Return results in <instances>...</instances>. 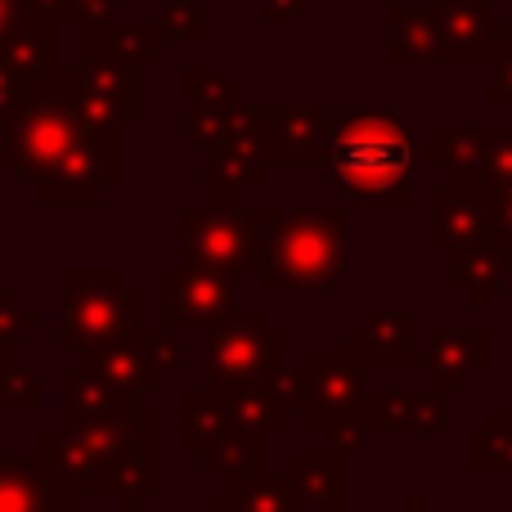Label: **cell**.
Masks as SVG:
<instances>
[{
	"label": "cell",
	"instance_id": "6da1fadb",
	"mask_svg": "<svg viewBox=\"0 0 512 512\" xmlns=\"http://www.w3.org/2000/svg\"><path fill=\"white\" fill-rule=\"evenodd\" d=\"M324 176L351 207H405L414 176V140L405 131V113L387 104L346 108L333 126Z\"/></svg>",
	"mask_w": 512,
	"mask_h": 512
},
{
	"label": "cell",
	"instance_id": "7a4b0ae2",
	"mask_svg": "<svg viewBox=\"0 0 512 512\" xmlns=\"http://www.w3.org/2000/svg\"><path fill=\"white\" fill-rule=\"evenodd\" d=\"M99 122H113V117L95 113V104L81 90V68L77 63H59L36 86H27L18 108L0 122L5 126V135H0V167H9L14 176H23L36 189L45 176H54V167Z\"/></svg>",
	"mask_w": 512,
	"mask_h": 512
},
{
	"label": "cell",
	"instance_id": "3957f363",
	"mask_svg": "<svg viewBox=\"0 0 512 512\" xmlns=\"http://www.w3.org/2000/svg\"><path fill=\"white\" fill-rule=\"evenodd\" d=\"M346 207L256 203L261 225V283L270 292H328L346 279Z\"/></svg>",
	"mask_w": 512,
	"mask_h": 512
},
{
	"label": "cell",
	"instance_id": "277c9868",
	"mask_svg": "<svg viewBox=\"0 0 512 512\" xmlns=\"http://www.w3.org/2000/svg\"><path fill=\"white\" fill-rule=\"evenodd\" d=\"M144 328V292L117 265H63L59 270V346L86 351L108 337Z\"/></svg>",
	"mask_w": 512,
	"mask_h": 512
},
{
	"label": "cell",
	"instance_id": "5b68a950",
	"mask_svg": "<svg viewBox=\"0 0 512 512\" xmlns=\"http://www.w3.org/2000/svg\"><path fill=\"white\" fill-rule=\"evenodd\" d=\"M203 342V382L216 391H239L265 382L288 355V337L265 319V310L234 306L207 328Z\"/></svg>",
	"mask_w": 512,
	"mask_h": 512
},
{
	"label": "cell",
	"instance_id": "8992f818",
	"mask_svg": "<svg viewBox=\"0 0 512 512\" xmlns=\"http://www.w3.org/2000/svg\"><path fill=\"white\" fill-rule=\"evenodd\" d=\"M180 261L216 265V270H256L261 261V225L256 203H189L180 212Z\"/></svg>",
	"mask_w": 512,
	"mask_h": 512
},
{
	"label": "cell",
	"instance_id": "52a82bcc",
	"mask_svg": "<svg viewBox=\"0 0 512 512\" xmlns=\"http://www.w3.org/2000/svg\"><path fill=\"white\" fill-rule=\"evenodd\" d=\"M265 176H270V153H265L261 104L239 99L225 122V135L203 149V198L243 203V194L261 189Z\"/></svg>",
	"mask_w": 512,
	"mask_h": 512
},
{
	"label": "cell",
	"instance_id": "ba28073f",
	"mask_svg": "<svg viewBox=\"0 0 512 512\" xmlns=\"http://www.w3.org/2000/svg\"><path fill=\"white\" fill-rule=\"evenodd\" d=\"M81 355V369L90 373H104L113 382H126L135 391H162L167 387L171 373L185 369V346H180L176 328H140V333H126V337H108V342L86 346Z\"/></svg>",
	"mask_w": 512,
	"mask_h": 512
},
{
	"label": "cell",
	"instance_id": "9c48e42d",
	"mask_svg": "<svg viewBox=\"0 0 512 512\" xmlns=\"http://www.w3.org/2000/svg\"><path fill=\"white\" fill-rule=\"evenodd\" d=\"M243 270L180 261L162 270V324L176 333H207L221 315H230L243 297Z\"/></svg>",
	"mask_w": 512,
	"mask_h": 512
},
{
	"label": "cell",
	"instance_id": "30bf717a",
	"mask_svg": "<svg viewBox=\"0 0 512 512\" xmlns=\"http://www.w3.org/2000/svg\"><path fill=\"white\" fill-rule=\"evenodd\" d=\"M301 369H306V409H301L306 432H324L342 414H364L369 378L346 346H310L301 355Z\"/></svg>",
	"mask_w": 512,
	"mask_h": 512
},
{
	"label": "cell",
	"instance_id": "8fae6325",
	"mask_svg": "<svg viewBox=\"0 0 512 512\" xmlns=\"http://www.w3.org/2000/svg\"><path fill=\"white\" fill-rule=\"evenodd\" d=\"M77 68H81V90L95 104V113L113 117L117 126L144 122V63L126 59V54L99 45L95 36L77 32Z\"/></svg>",
	"mask_w": 512,
	"mask_h": 512
},
{
	"label": "cell",
	"instance_id": "7c38bea8",
	"mask_svg": "<svg viewBox=\"0 0 512 512\" xmlns=\"http://www.w3.org/2000/svg\"><path fill=\"white\" fill-rule=\"evenodd\" d=\"M270 167H315L328 158L333 117L324 104H261Z\"/></svg>",
	"mask_w": 512,
	"mask_h": 512
},
{
	"label": "cell",
	"instance_id": "4fadbf2b",
	"mask_svg": "<svg viewBox=\"0 0 512 512\" xmlns=\"http://www.w3.org/2000/svg\"><path fill=\"white\" fill-rule=\"evenodd\" d=\"M36 459H41L54 495H113V472L77 427H45L36 436Z\"/></svg>",
	"mask_w": 512,
	"mask_h": 512
},
{
	"label": "cell",
	"instance_id": "5bb4252c",
	"mask_svg": "<svg viewBox=\"0 0 512 512\" xmlns=\"http://www.w3.org/2000/svg\"><path fill=\"white\" fill-rule=\"evenodd\" d=\"M144 409V391L113 382L104 373L90 369H63L59 373V423L63 427H95V423H113V418L140 414Z\"/></svg>",
	"mask_w": 512,
	"mask_h": 512
},
{
	"label": "cell",
	"instance_id": "9a60e30c",
	"mask_svg": "<svg viewBox=\"0 0 512 512\" xmlns=\"http://www.w3.org/2000/svg\"><path fill=\"white\" fill-rule=\"evenodd\" d=\"M180 99H185V117H189V144L203 153L207 144H216L225 135V122H230L234 104L248 99V90L225 77L221 68L185 63V68H180Z\"/></svg>",
	"mask_w": 512,
	"mask_h": 512
},
{
	"label": "cell",
	"instance_id": "2e32d148",
	"mask_svg": "<svg viewBox=\"0 0 512 512\" xmlns=\"http://www.w3.org/2000/svg\"><path fill=\"white\" fill-rule=\"evenodd\" d=\"M445 63H495L512 45V23L490 18V0H436Z\"/></svg>",
	"mask_w": 512,
	"mask_h": 512
},
{
	"label": "cell",
	"instance_id": "e0dca14e",
	"mask_svg": "<svg viewBox=\"0 0 512 512\" xmlns=\"http://www.w3.org/2000/svg\"><path fill=\"white\" fill-rule=\"evenodd\" d=\"M346 351L364 373L378 369H423V355L409 351V315L400 306H378L346 333Z\"/></svg>",
	"mask_w": 512,
	"mask_h": 512
},
{
	"label": "cell",
	"instance_id": "ac0fdd59",
	"mask_svg": "<svg viewBox=\"0 0 512 512\" xmlns=\"http://www.w3.org/2000/svg\"><path fill=\"white\" fill-rule=\"evenodd\" d=\"M490 364V333L481 328H441L423 351V373L427 391L450 396V391H468L472 373Z\"/></svg>",
	"mask_w": 512,
	"mask_h": 512
},
{
	"label": "cell",
	"instance_id": "d6986e66",
	"mask_svg": "<svg viewBox=\"0 0 512 512\" xmlns=\"http://www.w3.org/2000/svg\"><path fill=\"white\" fill-rule=\"evenodd\" d=\"M283 481L297 504L315 512H346V454L342 450H292L283 454Z\"/></svg>",
	"mask_w": 512,
	"mask_h": 512
},
{
	"label": "cell",
	"instance_id": "ffe728a7",
	"mask_svg": "<svg viewBox=\"0 0 512 512\" xmlns=\"http://www.w3.org/2000/svg\"><path fill=\"white\" fill-rule=\"evenodd\" d=\"M486 230H490V216H486V203H481L477 189L450 180V185H436L432 194H427V243H432V248L450 252Z\"/></svg>",
	"mask_w": 512,
	"mask_h": 512
},
{
	"label": "cell",
	"instance_id": "44dd1931",
	"mask_svg": "<svg viewBox=\"0 0 512 512\" xmlns=\"http://www.w3.org/2000/svg\"><path fill=\"white\" fill-rule=\"evenodd\" d=\"M387 59L396 68H423V63H445V36H441V14L436 5H405L391 0L387 5Z\"/></svg>",
	"mask_w": 512,
	"mask_h": 512
},
{
	"label": "cell",
	"instance_id": "7402d4cb",
	"mask_svg": "<svg viewBox=\"0 0 512 512\" xmlns=\"http://www.w3.org/2000/svg\"><path fill=\"white\" fill-rule=\"evenodd\" d=\"M445 256H450V274H445V279H450V288H459L472 306H486L499 292L504 270H508V243L499 239L495 230L459 243V248H450Z\"/></svg>",
	"mask_w": 512,
	"mask_h": 512
},
{
	"label": "cell",
	"instance_id": "603a6c76",
	"mask_svg": "<svg viewBox=\"0 0 512 512\" xmlns=\"http://www.w3.org/2000/svg\"><path fill=\"white\" fill-rule=\"evenodd\" d=\"M364 427L373 432H445L450 414H445V396L427 391V396H409V391H373L364 400Z\"/></svg>",
	"mask_w": 512,
	"mask_h": 512
},
{
	"label": "cell",
	"instance_id": "cb8c5ba5",
	"mask_svg": "<svg viewBox=\"0 0 512 512\" xmlns=\"http://www.w3.org/2000/svg\"><path fill=\"white\" fill-rule=\"evenodd\" d=\"M230 432H239V418L230 409V396L216 387H189L180 396V450L203 454L216 441H225Z\"/></svg>",
	"mask_w": 512,
	"mask_h": 512
},
{
	"label": "cell",
	"instance_id": "d4e9b609",
	"mask_svg": "<svg viewBox=\"0 0 512 512\" xmlns=\"http://www.w3.org/2000/svg\"><path fill=\"white\" fill-rule=\"evenodd\" d=\"M297 508V495L292 486L270 472H252L243 481H225V486L207 490L203 495V512H292Z\"/></svg>",
	"mask_w": 512,
	"mask_h": 512
},
{
	"label": "cell",
	"instance_id": "484cf974",
	"mask_svg": "<svg viewBox=\"0 0 512 512\" xmlns=\"http://www.w3.org/2000/svg\"><path fill=\"white\" fill-rule=\"evenodd\" d=\"M59 32H63L59 23L23 18V23H18L9 36H0V54L14 63L18 77H23L27 86H36L45 72H54V68L63 63V54H59Z\"/></svg>",
	"mask_w": 512,
	"mask_h": 512
},
{
	"label": "cell",
	"instance_id": "4316f807",
	"mask_svg": "<svg viewBox=\"0 0 512 512\" xmlns=\"http://www.w3.org/2000/svg\"><path fill=\"white\" fill-rule=\"evenodd\" d=\"M162 459H167V441H149L113 463V495L122 504V512H144V504L167 486Z\"/></svg>",
	"mask_w": 512,
	"mask_h": 512
},
{
	"label": "cell",
	"instance_id": "83f0119b",
	"mask_svg": "<svg viewBox=\"0 0 512 512\" xmlns=\"http://www.w3.org/2000/svg\"><path fill=\"white\" fill-rule=\"evenodd\" d=\"M54 504V486L41 459L32 454H0V512H45Z\"/></svg>",
	"mask_w": 512,
	"mask_h": 512
},
{
	"label": "cell",
	"instance_id": "f1b7e54d",
	"mask_svg": "<svg viewBox=\"0 0 512 512\" xmlns=\"http://www.w3.org/2000/svg\"><path fill=\"white\" fill-rule=\"evenodd\" d=\"M81 36H95L99 45L126 54V59L144 63V68H158L167 59V32L162 23H122V18H99V23H81Z\"/></svg>",
	"mask_w": 512,
	"mask_h": 512
},
{
	"label": "cell",
	"instance_id": "f546056e",
	"mask_svg": "<svg viewBox=\"0 0 512 512\" xmlns=\"http://www.w3.org/2000/svg\"><path fill=\"white\" fill-rule=\"evenodd\" d=\"M423 158L432 162V167H445V171H481V158H486V131L436 122L432 131H427Z\"/></svg>",
	"mask_w": 512,
	"mask_h": 512
},
{
	"label": "cell",
	"instance_id": "4dcf8cb0",
	"mask_svg": "<svg viewBox=\"0 0 512 512\" xmlns=\"http://www.w3.org/2000/svg\"><path fill=\"white\" fill-rule=\"evenodd\" d=\"M203 459V472L216 481H243L252 472H265V436L256 432H230L225 441H216L212 450L198 454Z\"/></svg>",
	"mask_w": 512,
	"mask_h": 512
},
{
	"label": "cell",
	"instance_id": "1f68e13d",
	"mask_svg": "<svg viewBox=\"0 0 512 512\" xmlns=\"http://www.w3.org/2000/svg\"><path fill=\"white\" fill-rule=\"evenodd\" d=\"M0 409L5 414H36L41 409V373L18 355V346L0 351Z\"/></svg>",
	"mask_w": 512,
	"mask_h": 512
},
{
	"label": "cell",
	"instance_id": "d6a6232c",
	"mask_svg": "<svg viewBox=\"0 0 512 512\" xmlns=\"http://www.w3.org/2000/svg\"><path fill=\"white\" fill-rule=\"evenodd\" d=\"M230 396V409L234 418H239L243 432H256L270 441L274 432H283V423H288V409L279 405V400L265 391V382H256V387H239V391H225Z\"/></svg>",
	"mask_w": 512,
	"mask_h": 512
},
{
	"label": "cell",
	"instance_id": "836d02e7",
	"mask_svg": "<svg viewBox=\"0 0 512 512\" xmlns=\"http://www.w3.org/2000/svg\"><path fill=\"white\" fill-rule=\"evenodd\" d=\"M36 328H41V310L18 288H0V351L18 346L27 333H36Z\"/></svg>",
	"mask_w": 512,
	"mask_h": 512
},
{
	"label": "cell",
	"instance_id": "e575fe53",
	"mask_svg": "<svg viewBox=\"0 0 512 512\" xmlns=\"http://www.w3.org/2000/svg\"><path fill=\"white\" fill-rule=\"evenodd\" d=\"M162 32L176 45H203L207 41V14L194 0H162Z\"/></svg>",
	"mask_w": 512,
	"mask_h": 512
},
{
	"label": "cell",
	"instance_id": "d590c367",
	"mask_svg": "<svg viewBox=\"0 0 512 512\" xmlns=\"http://www.w3.org/2000/svg\"><path fill=\"white\" fill-rule=\"evenodd\" d=\"M265 391H270L288 414H301V409H306V369H288V364H279V369L265 378Z\"/></svg>",
	"mask_w": 512,
	"mask_h": 512
},
{
	"label": "cell",
	"instance_id": "8d00e7d4",
	"mask_svg": "<svg viewBox=\"0 0 512 512\" xmlns=\"http://www.w3.org/2000/svg\"><path fill=\"white\" fill-rule=\"evenodd\" d=\"M319 436H324L333 450L355 454V450H364V441H369V427H364V414H342V418H333Z\"/></svg>",
	"mask_w": 512,
	"mask_h": 512
},
{
	"label": "cell",
	"instance_id": "74e56055",
	"mask_svg": "<svg viewBox=\"0 0 512 512\" xmlns=\"http://www.w3.org/2000/svg\"><path fill=\"white\" fill-rule=\"evenodd\" d=\"M23 95H27V81L18 77V68L5 59V54H0V122H5V117L14 113L18 99H23Z\"/></svg>",
	"mask_w": 512,
	"mask_h": 512
},
{
	"label": "cell",
	"instance_id": "f35d334b",
	"mask_svg": "<svg viewBox=\"0 0 512 512\" xmlns=\"http://www.w3.org/2000/svg\"><path fill=\"white\" fill-rule=\"evenodd\" d=\"M490 104L512 113V45L495 59V81H490Z\"/></svg>",
	"mask_w": 512,
	"mask_h": 512
},
{
	"label": "cell",
	"instance_id": "ab89813d",
	"mask_svg": "<svg viewBox=\"0 0 512 512\" xmlns=\"http://www.w3.org/2000/svg\"><path fill=\"white\" fill-rule=\"evenodd\" d=\"M122 0H72V27L81 23H99V18H117Z\"/></svg>",
	"mask_w": 512,
	"mask_h": 512
},
{
	"label": "cell",
	"instance_id": "60d3db41",
	"mask_svg": "<svg viewBox=\"0 0 512 512\" xmlns=\"http://www.w3.org/2000/svg\"><path fill=\"white\" fill-rule=\"evenodd\" d=\"M265 23H297L306 14V0H261Z\"/></svg>",
	"mask_w": 512,
	"mask_h": 512
},
{
	"label": "cell",
	"instance_id": "b9f144b4",
	"mask_svg": "<svg viewBox=\"0 0 512 512\" xmlns=\"http://www.w3.org/2000/svg\"><path fill=\"white\" fill-rule=\"evenodd\" d=\"M27 18V0H0V36H9Z\"/></svg>",
	"mask_w": 512,
	"mask_h": 512
},
{
	"label": "cell",
	"instance_id": "7bdbcfd3",
	"mask_svg": "<svg viewBox=\"0 0 512 512\" xmlns=\"http://www.w3.org/2000/svg\"><path fill=\"white\" fill-rule=\"evenodd\" d=\"M81 499H86V495H54V504L45 512H86V508H81ZM117 512H122V508H117Z\"/></svg>",
	"mask_w": 512,
	"mask_h": 512
},
{
	"label": "cell",
	"instance_id": "ee69618b",
	"mask_svg": "<svg viewBox=\"0 0 512 512\" xmlns=\"http://www.w3.org/2000/svg\"><path fill=\"white\" fill-rule=\"evenodd\" d=\"M400 512H432V499H427L423 490H414V495L405 499V508H400Z\"/></svg>",
	"mask_w": 512,
	"mask_h": 512
},
{
	"label": "cell",
	"instance_id": "f6af8a7d",
	"mask_svg": "<svg viewBox=\"0 0 512 512\" xmlns=\"http://www.w3.org/2000/svg\"><path fill=\"white\" fill-rule=\"evenodd\" d=\"M230 5H261V0H230Z\"/></svg>",
	"mask_w": 512,
	"mask_h": 512
},
{
	"label": "cell",
	"instance_id": "bcb514c9",
	"mask_svg": "<svg viewBox=\"0 0 512 512\" xmlns=\"http://www.w3.org/2000/svg\"><path fill=\"white\" fill-rule=\"evenodd\" d=\"M292 512H315V508H306V504H297V508H292Z\"/></svg>",
	"mask_w": 512,
	"mask_h": 512
},
{
	"label": "cell",
	"instance_id": "7dc6e473",
	"mask_svg": "<svg viewBox=\"0 0 512 512\" xmlns=\"http://www.w3.org/2000/svg\"><path fill=\"white\" fill-rule=\"evenodd\" d=\"M508 23H512V0H508Z\"/></svg>",
	"mask_w": 512,
	"mask_h": 512
},
{
	"label": "cell",
	"instance_id": "c3c4849f",
	"mask_svg": "<svg viewBox=\"0 0 512 512\" xmlns=\"http://www.w3.org/2000/svg\"><path fill=\"white\" fill-rule=\"evenodd\" d=\"M508 512H512V504H508Z\"/></svg>",
	"mask_w": 512,
	"mask_h": 512
}]
</instances>
